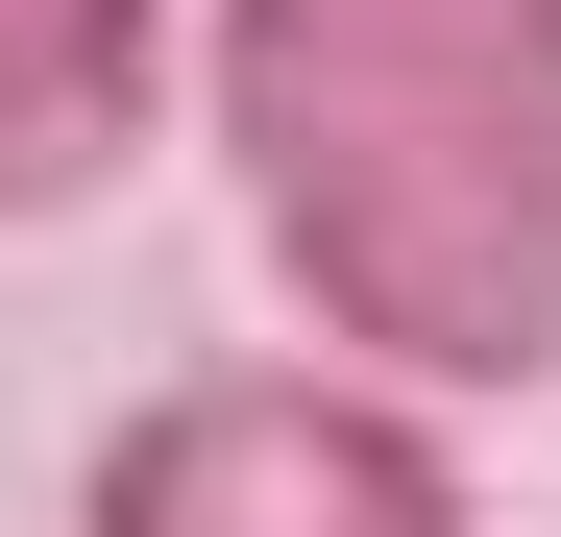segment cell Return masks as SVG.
<instances>
[{
    "mask_svg": "<svg viewBox=\"0 0 561 537\" xmlns=\"http://www.w3.org/2000/svg\"><path fill=\"white\" fill-rule=\"evenodd\" d=\"M196 99L294 342L391 391L561 367V0H196Z\"/></svg>",
    "mask_w": 561,
    "mask_h": 537,
    "instance_id": "1",
    "label": "cell"
},
{
    "mask_svg": "<svg viewBox=\"0 0 561 537\" xmlns=\"http://www.w3.org/2000/svg\"><path fill=\"white\" fill-rule=\"evenodd\" d=\"M73 537H489V513H463L439 391L342 367V342H244V367H171L73 465Z\"/></svg>",
    "mask_w": 561,
    "mask_h": 537,
    "instance_id": "2",
    "label": "cell"
},
{
    "mask_svg": "<svg viewBox=\"0 0 561 537\" xmlns=\"http://www.w3.org/2000/svg\"><path fill=\"white\" fill-rule=\"evenodd\" d=\"M171 0H0V220H99L171 147Z\"/></svg>",
    "mask_w": 561,
    "mask_h": 537,
    "instance_id": "3",
    "label": "cell"
}]
</instances>
